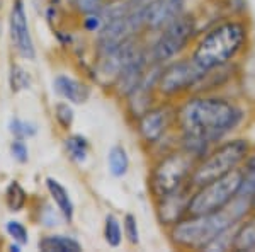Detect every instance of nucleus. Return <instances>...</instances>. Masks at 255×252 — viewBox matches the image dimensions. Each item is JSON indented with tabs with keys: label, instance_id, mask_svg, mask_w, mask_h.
<instances>
[{
	"label": "nucleus",
	"instance_id": "23",
	"mask_svg": "<svg viewBox=\"0 0 255 252\" xmlns=\"http://www.w3.org/2000/svg\"><path fill=\"white\" fill-rule=\"evenodd\" d=\"M102 234H104V241L109 247L113 249H118L123 244V225L121 220L116 217L114 213H108L104 218V229H102Z\"/></svg>",
	"mask_w": 255,
	"mask_h": 252
},
{
	"label": "nucleus",
	"instance_id": "14",
	"mask_svg": "<svg viewBox=\"0 0 255 252\" xmlns=\"http://www.w3.org/2000/svg\"><path fill=\"white\" fill-rule=\"evenodd\" d=\"M192 193V186L187 184L184 188L177 189L175 193H170L163 198L155 200V213H157V220L162 227H172L174 223L182 220L187 217V203Z\"/></svg>",
	"mask_w": 255,
	"mask_h": 252
},
{
	"label": "nucleus",
	"instance_id": "25",
	"mask_svg": "<svg viewBox=\"0 0 255 252\" xmlns=\"http://www.w3.org/2000/svg\"><path fill=\"white\" fill-rule=\"evenodd\" d=\"M39 225H43L44 229H56L65 222L63 215L60 213V210L56 208L51 201H43L38 208V217H36Z\"/></svg>",
	"mask_w": 255,
	"mask_h": 252
},
{
	"label": "nucleus",
	"instance_id": "29",
	"mask_svg": "<svg viewBox=\"0 0 255 252\" xmlns=\"http://www.w3.org/2000/svg\"><path fill=\"white\" fill-rule=\"evenodd\" d=\"M3 229H5V234L9 235L12 242L19 244L22 247L29 242V230L20 220H7Z\"/></svg>",
	"mask_w": 255,
	"mask_h": 252
},
{
	"label": "nucleus",
	"instance_id": "7",
	"mask_svg": "<svg viewBox=\"0 0 255 252\" xmlns=\"http://www.w3.org/2000/svg\"><path fill=\"white\" fill-rule=\"evenodd\" d=\"M206 73L208 72H204L191 58V55L177 56L175 60L162 65L157 82L158 99L177 102L191 94H196Z\"/></svg>",
	"mask_w": 255,
	"mask_h": 252
},
{
	"label": "nucleus",
	"instance_id": "1",
	"mask_svg": "<svg viewBox=\"0 0 255 252\" xmlns=\"http://www.w3.org/2000/svg\"><path fill=\"white\" fill-rule=\"evenodd\" d=\"M247 116L244 104L235 99L220 92H197L175 102V131L216 145L237 133Z\"/></svg>",
	"mask_w": 255,
	"mask_h": 252
},
{
	"label": "nucleus",
	"instance_id": "19",
	"mask_svg": "<svg viewBox=\"0 0 255 252\" xmlns=\"http://www.w3.org/2000/svg\"><path fill=\"white\" fill-rule=\"evenodd\" d=\"M63 147L68 159L75 164H85L90 154V142L80 133H70L63 138Z\"/></svg>",
	"mask_w": 255,
	"mask_h": 252
},
{
	"label": "nucleus",
	"instance_id": "20",
	"mask_svg": "<svg viewBox=\"0 0 255 252\" xmlns=\"http://www.w3.org/2000/svg\"><path fill=\"white\" fill-rule=\"evenodd\" d=\"M3 201H5V206L10 213H20L29 203V194L17 179H14L7 184L5 193H3Z\"/></svg>",
	"mask_w": 255,
	"mask_h": 252
},
{
	"label": "nucleus",
	"instance_id": "26",
	"mask_svg": "<svg viewBox=\"0 0 255 252\" xmlns=\"http://www.w3.org/2000/svg\"><path fill=\"white\" fill-rule=\"evenodd\" d=\"M73 104H70L68 101H58L55 106H53V116H55L56 125L60 126V130L63 131H70L73 126V121H75V111H73Z\"/></svg>",
	"mask_w": 255,
	"mask_h": 252
},
{
	"label": "nucleus",
	"instance_id": "13",
	"mask_svg": "<svg viewBox=\"0 0 255 252\" xmlns=\"http://www.w3.org/2000/svg\"><path fill=\"white\" fill-rule=\"evenodd\" d=\"M189 0H153L146 9H143L145 34L153 36L180 15L187 12Z\"/></svg>",
	"mask_w": 255,
	"mask_h": 252
},
{
	"label": "nucleus",
	"instance_id": "21",
	"mask_svg": "<svg viewBox=\"0 0 255 252\" xmlns=\"http://www.w3.org/2000/svg\"><path fill=\"white\" fill-rule=\"evenodd\" d=\"M108 171L116 179L125 177L129 172V155L123 145H113L108 152Z\"/></svg>",
	"mask_w": 255,
	"mask_h": 252
},
{
	"label": "nucleus",
	"instance_id": "24",
	"mask_svg": "<svg viewBox=\"0 0 255 252\" xmlns=\"http://www.w3.org/2000/svg\"><path fill=\"white\" fill-rule=\"evenodd\" d=\"M32 85V78L31 73L27 72L22 65L19 63H10L9 67V87L12 94H19L22 90L31 89Z\"/></svg>",
	"mask_w": 255,
	"mask_h": 252
},
{
	"label": "nucleus",
	"instance_id": "34",
	"mask_svg": "<svg viewBox=\"0 0 255 252\" xmlns=\"http://www.w3.org/2000/svg\"><path fill=\"white\" fill-rule=\"evenodd\" d=\"M252 212H255V196H254V200H252Z\"/></svg>",
	"mask_w": 255,
	"mask_h": 252
},
{
	"label": "nucleus",
	"instance_id": "11",
	"mask_svg": "<svg viewBox=\"0 0 255 252\" xmlns=\"http://www.w3.org/2000/svg\"><path fill=\"white\" fill-rule=\"evenodd\" d=\"M160 70H162V65L151 63L146 68L145 75L139 80V84L123 99L126 104V113L129 114V118L133 121L139 114L145 113L148 107H151L155 102L160 101L157 94V82L160 77Z\"/></svg>",
	"mask_w": 255,
	"mask_h": 252
},
{
	"label": "nucleus",
	"instance_id": "10",
	"mask_svg": "<svg viewBox=\"0 0 255 252\" xmlns=\"http://www.w3.org/2000/svg\"><path fill=\"white\" fill-rule=\"evenodd\" d=\"M9 38L12 49L22 60H36V44L31 34L29 19H27L24 0H12L9 14Z\"/></svg>",
	"mask_w": 255,
	"mask_h": 252
},
{
	"label": "nucleus",
	"instance_id": "4",
	"mask_svg": "<svg viewBox=\"0 0 255 252\" xmlns=\"http://www.w3.org/2000/svg\"><path fill=\"white\" fill-rule=\"evenodd\" d=\"M252 148L250 140L245 136H230L223 142L216 143L208 152V155L196 164L189 184L192 188H197L237 171L245 162Z\"/></svg>",
	"mask_w": 255,
	"mask_h": 252
},
{
	"label": "nucleus",
	"instance_id": "30",
	"mask_svg": "<svg viewBox=\"0 0 255 252\" xmlns=\"http://www.w3.org/2000/svg\"><path fill=\"white\" fill-rule=\"evenodd\" d=\"M123 235L129 246H139V227L138 218L133 213H126L123 218Z\"/></svg>",
	"mask_w": 255,
	"mask_h": 252
},
{
	"label": "nucleus",
	"instance_id": "16",
	"mask_svg": "<svg viewBox=\"0 0 255 252\" xmlns=\"http://www.w3.org/2000/svg\"><path fill=\"white\" fill-rule=\"evenodd\" d=\"M44 188H46L49 201L60 210L65 222L72 223L73 218H75V205H73V200H72V196H70L68 189L65 188L56 177H51V176H48L46 179H44Z\"/></svg>",
	"mask_w": 255,
	"mask_h": 252
},
{
	"label": "nucleus",
	"instance_id": "27",
	"mask_svg": "<svg viewBox=\"0 0 255 252\" xmlns=\"http://www.w3.org/2000/svg\"><path fill=\"white\" fill-rule=\"evenodd\" d=\"M7 130L12 135V138H20V140H29L38 133V125L32 121H26V119H20L17 116L10 118Z\"/></svg>",
	"mask_w": 255,
	"mask_h": 252
},
{
	"label": "nucleus",
	"instance_id": "33",
	"mask_svg": "<svg viewBox=\"0 0 255 252\" xmlns=\"http://www.w3.org/2000/svg\"><path fill=\"white\" fill-rule=\"evenodd\" d=\"M9 249H10L12 252H20V251H22V246H19V244L12 242L10 246H9Z\"/></svg>",
	"mask_w": 255,
	"mask_h": 252
},
{
	"label": "nucleus",
	"instance_id": "31",
	"mask_svg": "<svg viewBox=\"0 0 255 252\" xmlns=\"http://www.w3.org/2000/svg\"><path fill=\"white\" fill-rule=\"evenodd\" d=\"M9 152H10V157L17 164H27V162H29V147H27L26 140L12 138V142L9 145Z\"/></svg>",
	"mask_w": 255,
	"mask_h": 252
},
{
	"label": "nucleus",
	"instance_id": "18",
	"mask_svg": "<svg viewBox=\"0 0 255 252\" xmlns=\"http://www.w3.org/2000/svg\"><path fill=\"white\" fill-rule=\"evenodd\" d=\"M232 251L255 252V213H250L235 227Z\"/></svg>",
	"mask_w": 255,
	"mask_h": 252
},
{
	"label": "nucleus",
	"instance_id": "17",
	"mask_svg": "<svg viewBox=\"0 0 255 252\" xmlns=\"http://www.w3.org/2000/svg\"><path fill=\"white\" fill-rule=\"evenodd\" d=\"M38 249L41 252H82L84 246L72 235L46 234L39 237Z\"/></svg>",
	"mask_w": 255,
	"mask_h": 252
},
{
	"label": "nucleus",
	"instance_id": "9",
	"mask_svg": "<svg viewBox=\"0 0 255 252\" xmlns=\"http://www.w3.org/2000/svg\"><path fill=\"white\" fill-rule=\"evenodd\" d=\"M175 130V102L158 101L134 119V131L148 150Z\"/></svg>",
	"mask_w": 255,
	"mask_h": 252
},
{
	"label": "nucleus",
	"instance_id": "32",
	"mask_svg": "<svg viewBox=\"0 0 255 252\" xmlns=\"http://www.w3.org/2000/svg\"><path fill=\"white\" fill-rule=\"evenodd\" d=\"M125 2L129 10H143V9H146L153 0H125Z\"/></svg>",
	"mask_w": 255,
	"mask_h": 252
},
{
	"label": "nucleus",
	"instance_id": "35",
	"mask_svg": "<svg viewBox=\"0 0 255 252\" xmlns=\"http://www.w3.org/2000/svg\"><path fill=\"white\" fill-rule=\"evenodd\" d=\"M254 213H255V212H254Z\"/></svg>",
	"mask_w": 255,
	"mask_h": 252
},
{
	"label": "nucleus",
	"instance_id": "2",
	"mask_svg": "<svg viewBox=\"0 0 255 252\" xmlns=\"http://www.w3.org/2000/svg\"><path fill=\"white\" fill-rule=\"evenodd\" d=\"M252 212V201L237 196L226 208L209 215H187L167 229L168 241L180 251H204L206 247L233 229Z\"/></svg>",
	"mask_w": 255,
	"mask_h": 252
},
{
	"label": "nucleus",
	"instance_id": "12",
	"mask_svg": "<svg viewBox=\"0 0 255 252\" xmlns=\"http://www.w3.org/2000/svg\"><path fill=\"white\" fill-rule=\"evenodd\" d=\"M151 63H153V61L150 60V53H148V41H146L145 46H143L136 55L133 56V58L128 61L125 67L121 68V72L116 75V78L111 82L109 90L118 99H121L123 101V99H125L128 94H129L131 90L139 84V80H141L143 75H145L146 68L150 67Z\"/></svg>",
	"mask_w": 255,
	"mask_h": 252
},
{
	"label": "nucleus",
	"instance_id": "22",
	"mask_svg": "<svg viewBox=\"0 0 255 252\" xmlns=\"http://www.w3.org/2000/svg\"><path fill=\"white\" fill-rule=\"evenodd\" d=\"M242 171V186L237 196H242L245 200H254L255 196V148L249 154L245 162L240 167Z\"/></svg>",
	"mask_w": 255,
	"mask_h": 252
},
{
	"label": "nucleus",
	"instance_id": "6",
	"mask_svg": "<svg viewBox=\"0 0 255 252\" xmlns=\"http://www.w3.org/2000/svg\"><path fill=\"white\" fill-rule=\"evenodd\" d=\"M197 34H199V17L194 12L187 10L174 22L155 32L151 41H148L150 60L153 63L165 65L177 56H182L184 51L191 49Z\"/></svg>",
	"mask_w": 255,
	"mask_h": 252
},
{
	"label": "nucleus",
	"instance_id": "28",
	"mask_svg": "<svg viewBox=\"0 0 255 252\" xmlns=\"http://www.w3.org/2000/svg\"><path fill=\"white\" fill-rule=\"evenodd\" d=\"M65 2H67V9L82 17V15L90 14V12L101 10L109 0H65Z\"/></svg>",
	"mask_w": 255,
	"mask_h": 252
},
{
	"label": "nucleus",
	"instance_id": "3",
	"mask_svg": "<svg viewBox=\"0 0 255 252\" xmlns=\"http://www.w3.org/2000/svg\"><path fill=\"white\" fill-rule=\"evenodd\" d=\"M250 44V26L242 17H226L197 34L189 55L204 72L233 65Z\"/></svg>",
	"mask_w": 255,
	"mask_h": 252
},
{
	"label": "nucleus",
	"instance_id": "8",
	"mask_svg": "<svg viewBox=\"0 0 255 252\" xmlns=\"http://www.w3.org/2000/svg\"><path fill=\"white\" fill-rule=\"evenodd\" d=\"M242 186V171L230 172L223 177L192 188L187 203V215H209L226 208L237 198Z\"/></svg>",
	"mask_w": 255,
	"mask_h": 252
},
{
	"label": "nucleus",
	"instance_id": "5",
	"mask_svg": "<svg viewBox=\"0 0 255 252\" xmlns=\"http://www.w3.org/2000/svg\"><path fill=\"white\" fill-rule=\"evenodd\" d=\"M196 164L197 160L194 157H191L179 147L155 157L146 179L148 191L153 201L187 186Z\"/></svg>",
	"mask_w": 255,
	"mask_h": 252
},
{
	"label": "nucleus",
	"instance_id": "15",
	"mask_svg": "<svg viewBox=\"0 0 255 252\" xmlns=\"http://www.w3.org/2000/svg\"><path fill=\"white\" fill-rule=\"evenodd\" d=\"M53 90H55L63 101H68L70 104H85L92 96V87L87 82L75 78L67 73H58L53 78Z\"/></svg>",
	"mask_w": 255,
	"mask_h": 252
}]
</instances>
